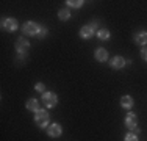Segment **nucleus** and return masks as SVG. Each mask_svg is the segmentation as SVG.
<instances>
[{"label":"nucleus","instance_id":"obj_1","mask_svg":"<svg viewBox=\"0 0 147 141\" xmlns=\"http://www.w3.org/2000/svg\"><path fill=\"white\" fill-rule=\"evenodd\" d=\"M34 122L41 129H45V127L50 125V115H49L47 108H41L39 111L34 113Z\"/></svg>","mask_w":147,"mask_h":141},{"label":"nucleus","instance_id":"obj_2","mask_svg":"<svg viewBox=\"0 0 147 141\" xmlns=\"http://www.w3.org/2000/svg\"><path fill=\"white\" fill-rule=\"evenodd\" d=\"M41 102H42V105L47 110H50V108L57 107L58 96L55 93H52V91H45V93H42V96H41Z\"/></svg>","mask_w":147,"mask_h":141},{"label":"nucleus","instance_id":"obj_3","mask_svg":"<svg viewBox=\"0 0 147 141\" xmlns=\"http://www.w3.org/2000/svg\"><path fill=\"white\" fill-rule=\"evenodd\" d=\"M41 25L36 22H33V20H27L25 24L22 25V33L27 35V36H38V31H39Z\"/></svg>","mask_w":147,"mask_h":141},{"label":"nucleus","instance_id":"obj_4","mask_svg":"<svg viewBox=\"0 0 147 141\" xmlns=\"http://www.w3.org/2000/svg\"><path fill=\"white\" fill-rule=\"evenodd\" d=\"M14 47H16V52L19 55H27V54H28V50H30V41L27 39V38L20 36L19 39L16 41Z\"/></svg>","mask_w":147,"mask_h":141},{"label":"nucleus","instance_id":"obj_5","mask_svg":"<svg viewBox=\"0 0 147 141\" xmlns=\"http://www.w3.org/2000/svg\"><path fill=\"white\" fill-rule=\"evenodd\" d=\"M2 28L5 31L13 33V31H16L17 28H19V24H17V20L14 17H3L2 19Z\"/></svg>","mask_w":147,"mask_h":141},{"label":"nucleus","instance_id":"obj_6","mask_svg":"<svg viewBox=\"0 0 147 141\" xmlns=\"http://www.w3.org/2000/svg\"><path fill=\"white\" fill-rule=\"evenodd\" d=\"M124 124L125 127H127L130 132H133V130L138 127V118H136V115L135 113H131V111H128L127 115H125V121H124Z\"/></svg>","mask_w":147,"mask_h":141},{"label":"nucleus","instance_id":"obj_7","mask_svg":"<svg viewBox=\"0 0 147 141\" xmlns=\"http://www.w3.org/2000/svg\"><path fill=\"white\" fill-rule=\"evenodd\" d=\"M47 135L50 138H58V136L63 135V127L58 124V122H52L50 125L47 127Z\"/></svg>","mask_w":147,"mask_h":141},{"label":"nucleus","instance_id":"obj_8","mask_svg":"<svg viewBox=\"0 0 147 141\" xmlns=\"http://www.w3.org/2000/svg\"><path fill=\"white\" fill-rule=\"evenodd\" d=\"M133 41H135V44L141 45V47H146L147 45V31H144V30L136 31L133 35Z\"/></svg>","mask_w":147,"mask_h":141},{"label":"nucleus","instance_id":"obj_9","mask_svg":"<svg viewBox=\"0 0 147 141\" xmlns=\"http://www.w3.org/2000/svg\"><path fill=\"white\" fill-rule=\"evenodd\" d=\"M78 35H80V38H82V39H91V38L96 35V30H94V28L88 24V25H83L82 28H80Z\"/></svg>","mask_w":147,"mask_h":141},{"label":"nucleus","instance_id":"obj_10","mask_svg":"<svg viewBox=\"0 0 147 141\" xmlns=\"http://www.w3.org/2000/svg\"><path fill=\"white\" fill-rule=\"evenodd\" d=\"M94 58H96V61H99V63L108 61V50L103 49V47L96 49V50H94Z\"/></svg>","mask_w":147,"mask_h":141},{"label":"nucleus","instance_id":"obj_11","mask_svg":"<svg viewBox=\"0 0 147 141\" xmlns=\"http://www.w3.org/2000/svg\"><path fill=\"white\" fill-rule=\"evenodd\" d=\"M125 64H127V61H125L122 56H119V55L113 56V58H111V61H110V66H111L113 69H122Z\"/></svg>","mask_w":147,"mask_h":141},{"label":"nucleus","instance_id":"obj_12","mask_svg":"<svg viewBox=\"0 0 147 141\" xmlns=\"http://www.w3.org/2000/svg\"><path fill=\"white\" fill-rule=\"evenodd\" d=\"M25 107H27V110H30L33 113H36V111L41 110V108H39V100H38V99H28L27 104H25Z\"/></svg>","mask_w":147,"mask_h":141},{"label":"nucleus","instance_id":"obj_13","mask_svg":"<svg viewBox=\"0 0 147 141\" xmlns=\"http://www.w3.org/2000/svg\"><path fill=\"white\" fill-rule=\"evenodd\" d=\"M133 105H135V100H133L131 96H122L121 97V107L122 108L130 110V108H133Z\"/></svg>","mask_w":147,"mask_h":141},{"label":"nucleus","instance_id":"obj_14","mask_svg":"<svg viewBox=\"0 0 147 141\" xmlns=\"http://www.w3.org/2000/svg\"><path fill=\"white\" fill-rule=\"evenodd\" d=\"M97 38H99L100 41H108L111 38L110 30H107V28H100V30H97Z\"/></svg>","mask_w":147,"mask_h":141},{"label":"nucleus","instance_id":"obj_15","mask_svg":"<svg viewBox=\"0 0 147 141\" xmlns=\"http://www.w3.org/2000/svg\"><path fill=\"white\" fill-rule=\"evenodd\" d=\"M72 14H71V11H69V8H61L58 11V19L59 20H69Z\"/></svg>","mask_w":147,"mask_h":141},{"label":"nucleus","instance_id":"obj_16","mask_svg":"<svg viewBox=\"0 0 147 141\" xmlns=\"http://www.w3.org/2000/svg\"><path fill=\"white\" fill-rule=\"evenodd\" d=\"M66 5H67V8H77L78 9L85 5V0H67Z\"/></svg>","mask_w":147,"mask_h":141},{"label":"nucleus","instance_id":"obj_17","mask_svg":"<svg viewBox=\"0 0 147 141\" xmlns=\"http://www.w3.org/2000/svg\"><path fill=\"white\" fill-rule=\"evenodd\" d=\"M47 36V27H44V25H41V28H39V31H38V39L39 41H42L44 38Z\"/></svg>","mask_w":147,"mask_h":141},{"label":"nucleus","instance_id":"obj_18","mask_svg":"<svg viewBox=\"0 0 147 141\" xmlns=\"http://www.w3.org/2000/svg\"><path fill=\"white\" fill-rule=\"evenodd\" d=\"M124 141H139V140H138V135H136V133L128 132L127 135L124 136Z\"/></svg>","mask_w":147,"mask_h":141},{"label":"nucleus","instance_id":"obj_19","mask_svg":"<svg viewBox=\"0 0 147 141\" xmlns=\"http://www.w3.org/2000/svg\"><path fill=\"white\" fill-rule=\"evenodd\" d=\"M34 91H39V93H45V85H44L42 82L36 83V85H34Z\"/></svg>","mask_w":147,"mask_h":141},{"label":"nucleus","instance_id":"obj_20","mask_svg":"<svg viewBox=\"0 0 147 141\" xmlns=\"http://www.w3.org/2000/svg\"><path fill=\"white\" fill-rule=\"evenodd\" d=\"M139 55H141V58L147 63V45H146V47H141V52H139Z\"/></svg>","mask_w":147,"mask_h":141},{"label":"nucleus","instance_id":"obj_21","mask_svg":"<svg viewBox=\"0 0 147 141\" xmlns=\"http://www.w3.org/2000/svg\"><path fill=\"white\" fill-rule=\"evenodd\" d=\"M139 132H141V129H138V127H136V129H135V130H133V133H136V135H138V133H139Z\"/></svg>","mask_w":147,"mask_h":141}]
</instances>
